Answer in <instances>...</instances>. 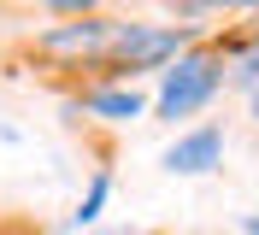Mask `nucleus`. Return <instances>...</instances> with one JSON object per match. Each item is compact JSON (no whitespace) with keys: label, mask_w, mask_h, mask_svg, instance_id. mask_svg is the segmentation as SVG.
Masks as SVG:
<instances>
[{"label":"nucleus","mask_w":259,"mask_h":235,"mask_svg":"<svg viewBox=\"0 0 259 235\" xmlns=\"http://www.w3.org/2000/svg\"><path fill=\"white\" fill-rule=\"evenodd\" d=\"M189 47V30L183 24H118L112 30V47H106V65L112 71H153V65L177 59Z\"/></svg>","instance_id":"f257e3e1"},{"label":"nucleus","mask_w":259,"mask_h":235,"mask_svg":"<svg viewBox=\"0 0 259 235\" xmlns=\"http://www.w3.org/2000/svg\"><path fill=\"white\" fill-rule=\"evenodd\" d=\"M218 82H224V65L212 59V53L177 59V71H165V88H159V118H189V112H200L212 94H218Z\"/></svg>","instance_id":"f03ea898"},{"label":"nucleus","mask_w":259,"mask_h":235,"mask_svg":"<svg viewBox=\"0 0 259 235\" xmlns=\"http://www.w3.org/2000/svg\"><path fill=\"white\" fill-rule=\"evenodd\" d=\"M112 18H82V24H59V30L41 35V53H53V59H106V47H112Z\"/></svg>","instance_id":"7ed1b4c3"},{"label":"nucleus","mask_w":259,"mask_h":235,"mask_svg":"<svg viewBox=\"0 0 259 235\" xmlns=\"http://www.w3.org/2000/svg\"><path fill=\"white\" fill-rule=\"evenodd\" d=\"M218 159H224V135H218V129H194V135H183L177 147L165 153V171H177V176H206Z\"/></svg>","instance_id":"20e7f679"},{"label":"nucleus","mask_w":259,"mask_h":235,"mask_svg":"<svg viewBox=\"0 0 259 235\" xmlns=\"http://www.w3.org/2000/svg\"><path fill=\"white\" fill-rule=\"evenodd\" d=\"M82 106L118 124V118H142V94L136 88H95V94H82Z\"/></svg>","instance_id":"39448f33"},{"label":"nucleus","mask_w":259,"mask_h":235,"mask_svg":"<svg viewBox=\"0 0 259 235\" xmlns=\"http://www.w3.org/2000/svg\"><path fill=\"white\" fill-rule=\"evenodd\" d=\"M106 188H112V176L100 171L95 182H89V194H82V206H77V218H71V223H77V229H82V223H95V218H100V206H106Z\"/></svg>","instance_id":"423d86ee"},{"label":"nucleus","mask_w":259,"mask_h":235,"mask_svg":"<svg viewBox=\"0 0 259 235\" xmlns=\"http://www.w3.org/2000/svg\"><path fill=\"white\" fill-rule=\"evenodd\" d=\"M230 82H236V88H259V41L247 47L242 59H236V71H230Z\"/></svg>","instance_id":"0eeeda50"},{"label":"nucleus","mask_w":259,"mask_h":235,"mask_svg":"<svg viewBox=\"0 0 259 235\" xmlns=\"http://www.w3.org/2000/svg\"><path fill=\"white\" fill-rule=\"evenodd\" d=\"M48 12H65V18H89L95 12V0H41Z\"/></svg>","instance_id":"6e6552de"},{"label":"nucleus","mask_w":259,"mask_h":235,"mask_svg":"<svg viewBox=\"0 0 259 235\" xmlns=\"http://www.w3.org/2000/svg\"><path fill=\"white\" fill-rule=\"evenodd\" d=\"M242 229H247V235H259V218H247V223H242Z\"/></svg>","instance_id":"1a4fd4ad"},{"label":"nucleus","mask_w":259,"mask_h":235,"mask_svg":"<svg viewBox=\"0 0 259 235\" xmlns=\"http://www.w3.org/2000/svg\"><path fill=\"white\" fill-rule=\"evenodd\" d=\"M253 118H259V88H253Z\"/></svg>","instance_id":"9d476101"}]
</instances>
